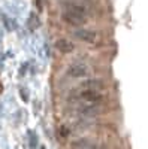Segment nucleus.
<instances>
[{
    "instance_id": "obj_7",
    "label": "nucleus",
    "mask_w": 148,
    "mask_h": 149,
    "mask_svg": "<svg viewBox=\"0 0 148 149\" xmlns=\"http://www.w3.org/2000/svg\"><path fill=\"white\" fill-rule=\"evenodd\" d=\"M79 112L82 115H85V116H96V115H99V107L93 106V104L84 103V104L79 106Z\"/></svg>"
},
{
    "instance_id": "obj_5",
    "label": "nucleus",
    "mask_w": 148,
    "mask_h": 149,
    "mask_svg": "<svg viewBox=\"0 0 148 149\" xmlns=\"http://www.w3.org/2000/svg\"><path fill=\"white\" fill-rule=\"evenodd\" d=\"M55 49L61 54H72L75 51V45H73L66 37H58L55 40Z\"/></svg>"
},
{
    "instance_id": "obj_11",
    "label": "nucleus",
    "mask_w": 148,
    "mask_h": 149,
    "mask_svg": "<svg viewBox=\"0 0 148 149\" xmlns=\"http://www.w3.org/2000/svg\"><path fill=\"white\" fill-rule=\"evenodd\" d=\"M36 2H38V5H41V0H36Z\"/></svg>"
},
{
    "instance_id": "obj_6",
    "label": "nucleus",
    "mask_w": 148,
    "mask_h": 149,
    "mask_svg": "<svg viewBox=\"0 0 148 149\" xmlns=\"http://www.w3.org/2000/svg\"><path fill=\"white\" fill-rule=\"evenodd\" d=\"M81 86H82V90H93V91H100V93H102V90L105 88V84H103L102 79L94 78V79L84 81Z\"/></svg>"
},
{
    "instance_id": "obj_2",
    "label": "nucleus",
    "mask_w": 148,
    "mask_h": 149,
    "mask_svg": "<svg viewBox=\"0 0 148 149\" xmlns=\"http://www.w3.org/2000/svg\"><path fill=\"white\" fill-rule=\"evenodd\" d=\"M79 97L84 103L93 104V106H100L103 103V94L100 91H93V90H82L79 93Z\"/></svg>"
},
{
    "instance_id": "obj_8",
    "label": "nucleus",
    "mask_w": 148,
    "mask_h": 149,
    "mask_svg": "<svg viewBox=\"0 0 148 149\" xmlns=\"http://www.w3.org/2000/svg\"><path fill=\"white\" fill-rule=\"evenodd\" d=\"M20 95H21V98H22V102H29V93L26 91V90H20Z\"/></svg>"
},
{
    "instance_id": "obj_4",
    "label": "nucleus",
    "mask_w": 148,
    "mask_h": 149,
    "mask_svg": "<svg viewBox=\"0 0 148 149\" xmlns=\"http://www.w3.org/2000/svg\"><path fill=\"white\" fill-rule=\"evenodd\" d=\"M66 73L69 78H85V76H88L90 69L85 63H72L67 67Z\"/></svg>"
},
{
    "instance_id": "obj_9",
    "label": "nucleus",
    "mask_w": 148,
    "mask_h": 149,
    "mask_svg": "<svg viewBox=\"0 0 148 149\" xmlns=\"http://www.w3.org/2000/svg\"><path fill=\"white\" fill-rule=\"evenodd\" d=\"M60 134H63V137H66V136L69 134L67 128H66V127H60Z\"/></svg>"
},
{
    "instance_id": "obj_3",
    "label": "nucleus",
    "mask_w": 148,
    "mask_h": 149,
    "mask_svg": "<svg viewBox=\"0 0 148 149\" xmlns=\"http://www.w3.org/2000/svg\"><path fill=\"white\" fill-rule=\"evenodd\" d=\"M72 34H73V37H75L76 40L84 42V43H94V42L97 40V34H96V31H93V30H90V29H84V27H81V29L73 30Z\"/></svg>"
},
{
    "instance_id": "obj_1",
    "label": "nucleus",
    "mask_w": 148,
    "mask_h": 149,
    "mask_svg": "<svg viewBox=\"0 0 148 149\" xmlns=\"http://www.w3.org/2000/svg\"><path fill=\"white\" fill-rule=\"evenodd\" d=\"M61 19L70 27L81 29L87 22V10L79 3H69L66 5V9L61 12Z\"/></svg>"
},
{
    "instance_id": "obj_10",
    "label": "nucleus",
    "mask_w": 148,
    "mask_h": 149,
    "mask_svg": "<svg viewBox=\"0 0 148 149\" xmlns=\"http://www.w3.org/2000/svg\"><path fill=\"white\" fill-rule=\"evenodd\" d=\"M26 69H27V64H26V66H22V67L20 69V74H21V76L24 74V72H26Z\"/></svg>"
}]
</instances>
